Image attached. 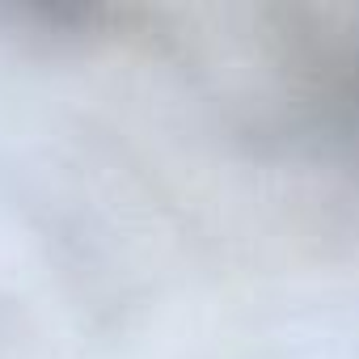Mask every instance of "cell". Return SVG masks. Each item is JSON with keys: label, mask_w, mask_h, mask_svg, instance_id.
Returning <instances> with one entry per match:
<instances>
[]
</instances>
